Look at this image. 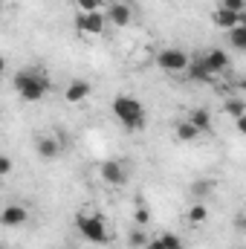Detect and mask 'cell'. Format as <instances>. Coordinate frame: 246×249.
<instances>
[{"label": "cell", "mask_w": 246, "mask_h": 249, "mask_svg": "<svg viewBox=\"0 0 246 249\" xmlns=\"http://www.w3.org/2000/svg\"><path fill=\"white\" fill-rule=\"evenodd\" d=\"M35 151H38L41 160H58L64 151L61 136H38L35 139Z\"/></svg>", "instance_id": "11"}, {"label": "cell", "mask_w": 246, "mask_h": 249, "mask_svg": "<svg viewBox=\"0 0 246 249\" xmlns=\"http://www.w3.org/2000/svg\"><path fill=\"white\" fill-rule=\"evenodd\" d=\"M102 15H105V20H107L110 26H116V29H124V26L133 23V9H130V3H122V0L110 3Z\"/></svg>", "instance_id": "7"}, {"label": "cell", "mask_w": 246, "mask_h": 249, "mask_svg": "<svg viewBox=\"0 0 246 249\" xmlns=\"http://www.w3.org/2000/svg\"><path fill=\"white\" fill-rule=\"evenodd\" d=\"M3 72H6V61H3V55H0V78H3Z\"/></svg>", "instance_id": "28"}, {"label": "cell", "mask_w": 246, "mask_h": 249, "mask_svg": "<svg viewBox=\"0 0 246 249\" xmlns=\"http://www.w3.org/2000/svg\"><path fill=\"white\" fill-rule=\"evenodd\" d=\"M99 177H102L107 186L119 188V186L127 183V168H124L119 160H105V162L99 165Z\"/></svg>", "instance_id": "8"}, {"label": "cell", "mask_w": 246, "mask_h": 249, "mask_svg": "<svg viewBox=\"0 0 246 249\" xmlns=\"http://www.w3.org/2000/svg\"><path fill=\"white\" fill-rule=\"evenodd\" d=\"M12 171H15V162L9 157H0V177H9Z\"/></svg>", "instance_id": "24"}, {"label": "cell", "mask_w": 246, "mask_h": 249, "mask_svg": "<svg viewBox=\"0 0 246 249\" xmlns=\"http://www.w3.org/2000/svg\"><path fill=\"white\" fill-rule=\"evenodd\" d=\"M220 6H223V9H229V12H235V15H244L246 0H220Z\"/></svg>", "instance_id": "22"}, {"label": "cell", "mask_w": 246, "mask_h": 249, "mask_svg": "<svg viewBox=\"0 0 246 249\" xmlns=\"http://www.w3.org/2000/svg\"><path fill=\"white\" fill-rule=\"evenodd\" d=\"M180 249H183V247H180Z\"/></svg>", "instance_id": "30"}, {"label": "cell", "mask_w": 246, "mask_h": 249, "mask_svg": "<svg viewBox=\"0 0 246 249\" xmlns=\"http://www.w3.org/2000/svg\"><path fill=\"white\" fill-rule=\"evenodd\" d=\"M105 29H107V20L102 12H78L75 15V32L78 35L99 38V35H105Z\"/></svg>", "instance_id": "5"}, {"label": "cell", "mask_w": 246, "mask_h": 249, "mask_svg": "<svg viewBox=\"0 0 246 249\" xmlns=\"http://www.w3.org/2000/svg\"><path fill=\"white\" fill-rule=\"evenodd\" d=\"M197 58L200 64L209 70V75L214 78V75H223V72H229V67H232V58H229V53L226 50H206V53H197Z\"/></svg>", "instance_id": "6"}, {"label": "cell", "mask_w": 246, "mask_h": 249, "mask_svg": "<svg viewBox=\"0 0 246 249\" xmlns=\"http://www.w3.org/2000/svg\"><path fill=\"white\" fill-rule=\"evenodd\" d=\"M50 84H53L50 75L38 67H26V70L15 72V93L23 102H44L50 93Z\"/></svg>", "instance_id": "1"}, {"label": "cell", "mask_w": 246, "mask_h": 249, "mask_svg": "<svg viewBox=\"0 0 246 249\" xmlns=\"http://www.w3.org/2000/svg\"><path fill=\"white\" fill-rule=\"evenodd\" d=\"M188 122L197 127V133H206V130H211V113L206 107H197V110H191Z\"/></svg>", "instance_id": "14"}, {"label": "cell", "mask_w": 246, "mask_h": 249, "mask_svg": "<svg viewBox=\"0 0 246 249\" xmlns=\"http://www.w3.org/2000/svg\"><path fill=\"white\" fill-rule=\"evenodd\" d=\"M0 15H3V0H0Z\"/></svg>", "instance_id": "29"}, {"label": "cell", "mask_w": 246, "mask_h": 249, "mask_svg": "<svg viewBox=\"0 0 246 249\" xmlns=\"http://www.w3.org/2000/svg\"><path fill=\"white\" fill-rule=\"evenodd\" d=\"M75 229L81 232V238L84 241H90V244H107L110 241V232H107V226H105V220L99 217V214H93V212H78L75 214Z\"/></svg>", "instance_id": "3"}, {"label": "cell", "mask_w": 246, "mask_h": 249, "mask_svg": "<svg viewBox=\"0 0 246 249\" xmlns=\"http://www.w3.org/2000/svg\"><path fill=\"white\" fill-rule=\"evenodd\" d=\"M206 217H209V209H206L203 203H194V206L188 209V214H185V220H188L191 226H200V223H206Z\"/></svg>", "instance_id": "17"}, {"label": "cell", "mask_w": 246, "mask_h": 249, "mask_svg": "<svg viewBox=\"0 0 246 249\" xmlns=\"http://www.w3.org/2000/svg\"><path fill=\"white\" fill-rule=\"evenodd\" d=\"M229 41H232V47L238 53H244L246 50V23H238V26L229 29Z\"/></svg>", "instance_id": "16"}, {"label": "cell", "mask_w": 246, "mask_h": 249, "mask_svg": "<svg viewBox=\"0 0 246 249\" xmlns=\"http://www.w3.org/2000/svg\"><path fill=\"white\" fill-rule=\"evenodd\" d=\"M174 136H177V142H194L200 133H197V127L188 122V119H183V122H177V127H174Z\"/></svg>", "instance_id": "15"}, {"label": "cell", "mask_w": 246, "mask_h": 249, "mask_svg": "<svg viewBox=\"0 0 246 249\" xmlns=\"http://www.w3.org/2000/svg\"><path fill=\"white\" fill-rule=\"evenodd\" d=\"M127 241H130V247H133V249H145V244H148V235H145V229L139 226V229H133V232L127 235Z\"/></svg>", "instance_id": "19"}, {"label": "cell", "mask_w": 246, "mask_h": 249, "mask_svg": "<svg viewBox=\"0 0 246 249\" xmlns=\"http://www.w3.org/2000/svg\"><path fill=\"white\" fill-rule=\"evenodd\" d=\"M235 127H238V133H244V130H246V116H241V119H235Z\"/></svg>", "instance_id": "27"}, {"label": "cell", "mask_w": 246, "mask_h": 249, "mask_svg": "<svg viewBox=\"0 0 246 249\" xmlns=\"http://www.w3.org/2000/svg\"><path fill=\"white\" fill-rule=\"evenodd\" d=\"M90 93H93L90 81H84V78H72V81L67 84V90H64V102H67V105H81V102L90 99Z\"/></svg>", "instance_id": "10"}, {"label": "cell", "mask_w": 246, "mask_h": 249, "mask_svg": "<svg viewBox=\"0 0 246 249\" xmlns=\"http://www.w3.org/2000/svg\"><path fill=\"white\" fill-rule=\"evenodd\" d=\"M26 220H29V212L20 203H9V206L0 209V226H6V229H18Z\"/></svg>", "instance_id": "9"}, {"label": "cell", "mask_w": 246, "mask_h": 249, "mask_svg": "<svg viewBox=\"0 0 246 249\" xmlns=\"http://www.w3.org/2000/svg\"><path fill=\"white\" fill-rule=\"evenodd\" d=\"M211 20H214V26H220V29H226V32H229L232 26H238V23H246L244 15H235V12H229V9H223V6L214 9Z\"/></svg>", "instance_id": "12"}, {"label": "cell", "mask_w": 246, "mask_h": 249, "mask_svg": "<svg viewBox=\"0 0 246 249\" xmlns=\"http://www.w3.org/2000/svg\"><path fill=\"white\" fill-rule=\"evenodd\" d=\"M185 72H188V78H191V81H197V84H211V81H214V78L209 75V70H206V67L200 64V58H197V55H194V58L188 61Z\"/></svg>", "instance_id": "13"}, {"label": "cell", "mask_w": 246, "mask_h": 249, "mask_svg": "<svg viewBox=\"0 0 246 249\" xmlns=\"http://www.w3.org/2000/svg\"><path fill=\"white\" fill-rule=\"evenodd\" d=\"M113 116H116L127 130H142V127H145V107H142V102H139L136 96H127V93L116 96V99H113Z\"/></svg>", "instance_id": "2"}, {"label": "cell", "mask_w": 246, "mask_h": 249, "mask_svg": "<svg viewBox=\"0 0 246 249\" xmlns=\"http://www.w3.org/2000/svg\"><path fill=\"white\" fill-rule=\"evenodd\" d=\"M145 249H165V244H162L159 238H148V244H145Z\"/></svg>", "instance_id": "26"}, {"label": "cell", "mask_w": 246, "mask_h": 249, "mask_svg": "<svg viewBox=\"0 0 246 249\" xmlns=\"http://www.w3.org/2000/svg\"><path fill=\"white\" fill-rule=\"evenodd\" d=\"M133 220H136V226H142V229H145V226H148V220H151V212H148L145 206H139V209L133 212Z\"/></svg>", "instance_id": "23"}, {"label": "cell", "mask_w": 246, "mask_h": 249, "mask_svg": "<svg viewBox=\"0 0 246 249\" xmlns=\"http://www.w3.org/2000/svg\"><path fill=\"white\" fill-rule=\"evenodd\" d=\"M78 12H102V0H75Z\"/></svg>", "instance_id": "21"}, {"label": "cell", "mask_w": 246, "mask_h": 249, "mask_svg": "<svg viewBox=\"0 0 246 249\" xmlns=\"http://www.w3.org/2000/svg\"><path fill=\"white\" fill-rule=\"evenodd\" d=\"M209 188H211V183H194V186H191V191H194V197H203Z\"/></svg>", "instance_id": "25"}, {"label": "cell", "mask_w": 246, "mask_h": 249, "mask_svg": "<svg viewBox=\"0 0 246 249\" xmlns=\"http://www.w3.org/2000/svg\"><path fill=\"white\" fill-rule=\"evenodd\" d=\"M223 110H226V113H229L232 119H241V116H246V102L235 96V99H229V102L223 105Z\"/></svg>", "instance_id": "18"}, {"label": "cell", "mask_w": 246, "mask_h": 249, "mask_svg": "<svg viewBox=\"0 0 246 249\" xmlns=\"http://www.w3.org/2000/svg\"><path fill=\"white\" fill-rule=\"evenodd\" d=\"M162 244H165V249H180L183 244H180V238L174 235V232H162V235H157Z\"/></svg>", "instance_id": "20"}, {"label": "cell", "mask_w": 246, "mask_h": 249, "mask_svg": "<svg viewBox=\"0 0 246 249\" xmlns=\"http://www.w3.org/2000/svg\"><path fill=\"white\" fill-rule=\"evenodd\" d=\"M188 61H191V55H188L185 50H180V47H165V50L157 53V67H159L162 72H168V75L185 72Z\"/></svg>", "instance_id": "4"}]
</instances>
